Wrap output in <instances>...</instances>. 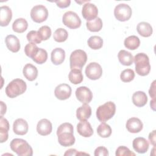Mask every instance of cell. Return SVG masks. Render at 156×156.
<instances>
[{"instance_id":"obj_1","label":"cell","mask_w":156,"mask_h":156,"mask_svg":"<svg viewBox=\"0 0 156 156\" xmlns=\"http://www.w3.org/2000/svg\"><path fill=\"white\" fill-rule=\"evenodd\" d=\"M73 126L68 122L60 124L57 130V135L59 144L64 147L73 145L75 143V138L73 135Z\"/></svg>"},{"instance_id":"obj_2","label":"cell","mask_w":156,"mask_h":156,"mask_svg":"<svg viewBox=\"0 0 156 156\" xmlns=\"http://www.w3.org/2000/svg\"><path fill=\"white\" fill-rule=\"evenodd\" d=\"M26 89L27 85L23 80L21 79H15L7 85L5 91L9 98H15L23 94Z\"/></svg>"},{"instance_id":"obj_3","label":"cell","mask_w":156,"mask_h":156,"mask_svg":"<svg viewBox=\"0 0 156 156\" xmlns=\"http://www.w3.org/2000/svg\"><path fill=\"white\" fill-rule=\"evenodd\" d=\"M10 149L19 156H32L33 150L29 144L21 138L13 139L10 144Z\"/></svg>"},{"instance_id":"obj_4","label":"cell","mask_w":156,"mask_h":156,"mask_svg":"<svg viewBox=\"0 0 156 156\" xmlns=\"http://www.w3.org/2000/svg\"><path fill=\"white\" fill-rule=\"evenodd\" d=\"M136 73L141 76L147 75L151 70L149 58L144 53H138L133 58Z\"/></svg>"},{"instance_id":"obj_5","label":"cell","mask_w":156,"mask_h":156,"mask_svg":"<svg viewBox=\"0 0 156 156\" xmlns=\"http://www.w3.org/2000/svg\"><path fill=\"white\" fill-rule=\"evenodd\" d=\"M116 112V105L114 102L108 101L99 106L96 110V117L101 122H106L111 119Z\"/></svg>"},{"instance_id":"obj_6","label":"cell","mask_w":156,"mask_h":156,"mask_svg":"<svg viewBox=\"0 0 156 156\" xmlns=\"http://www.w3.org/2000/svg\"><path fill=\"white\" fill-rule=\"evenodd\" d=\"M87 60L86 52L82 49H76L71 52L69 57L71 69H79L82 70Z\"/></svg>"},{"instance_id":"obj_7","label":"cell","mask_w":156,"mask_h":156,"mask_svg":"<svg viewBox=\"0 0 156 156\" xmlns=\"http://www.w3.org/2000/svg\"><path fill=\"white\" fill-rule=\"evenodd\" d=\"M62 22L65 26L72 29L79 28L81 25L80 18L76 13L73 11H68L63 14Z\"/></svg>"},{"instance_id":"obj_8","label":"cell","mask_w":156,"mask_h":156,"mask_svg":"<svg viewBox=\"0 0 156 156\" xmlns=\"http://www.w3.org/2000/svg\"><path fill=\"white\" fill-rule=\"evenodd\" d=\"M132 13L131 7L126 4L121 3L117 5L114 9V15L116 20L120 21L129 20Z\"/></svg>"},{"instance_id":"obj_9","label":"cell","mask_w":156,"mask_h":156,"mask_svg":"<svg viewBox=\"0 0 156 156\" xmlns=\"http://www.w3.org/2000/svg\"><path fill=\"white\" fill-rule=\"evenodd\" d=\"M30 16L34 22L42 23L46 21L48 16V9L43 5H37L31 9Z\"/></svg>"},{"instance_id":"obj_10","label":"cell","mask_w":156,"mask_h":156,"mask_svg":"<svg viewBox=\"0 0 156 156\" xmlns=\"http://www.w3.org/2000/svg\"><path fill=\"white\" fill-rule=\"evenodd\" d=\"M87 77L91 80L99 79L102 74L101 66L96 62H91L86 67L85 71Z\"/></svg>"},{"instance_id":"obj_11","label":"cell","mask_w":156,"mask_h":156,"mask_svg":"<svg viewBox=\"0 0 156 156\" xmlns=\"http://www.w3.org/2000/svg\"><path fill=\"white\" fill-rule=\"evenodd\" d=\"M76 96L82 104H88L93 99V93L88 87L81 86L76 89Z\"/></svg>"},{"instance_id":"obj_12","label":"cell","mask_w":156,"mask_h":156,"mask_svg":"<svg viewBox=\"0 0 156 156\" xmlns=\"http://www.w3.org/2000/svg\"><path fill=\"white\" fill-rule=\"evenodd\" d=\"M98 14V7L94 4L87 2L83 4L82 10V15L87 21H91L97 18Z\"/></svg>"},{"instance_id":"obj_13","label":"cell","mask_w":156,"mask_h":156,"mask_svg":"<svg viewBox=\"0 0 156 156\" xmlns=\"http://www.w3.org/2000/svg\"><path fill=\"white\" fill-rule=\"evenodd\" d=\"M72 90L71 87L66 83H62L57 85L54 90L55 97L59 100H66L71 95Z\"/></svg>"},{"instance_id":"obj_14","label":"cell","mask_w":156,"mask_h":156,"mask_svg":"<svg viewBox=\"0 0 156 156\" xmlns=\"http://www.w3.org/2000/svg\"><path fill=\"white\" fill-rule=\"evenodd\" d=\"M126 127L129 132L136 133L140 132L143 129V124L139 118L132 117L127 121Z\"/></svg>"},{"instance_id":"obj_15","label":"cell","mask_w":156,"mask_h":156,"mask_svg":"<svg viewBox=\"0 0 156 156\" xmlns=\"http://www.w3.org/2000/svg\"><path fill=\"white\" fill-rule=\"evenodd\" d=\"M28 129V123L23 118L16 119L13 124V130L16 135H24L27 133Z\"/></svg>"},{"instance_id":"obj_16","label":"cell","mask_w":156,"mask_h":156,"mask_svg":"<svg viewBox=\"0 0 156 156\" xmlns=\"http://www.w3.org/2000/svg\"><path fill=\"white\" fill-rule=\"evenodd\" d=\"M52 130V126L51 121L47 119H41L37 125L38 133L42 136H46L50 134Z\"/></svg>"},{"instance_id":"obj_17","label":"cell","mask_w":156,"mask_h":156,"mask_svg":"<svg viewBox=\"0 0 156 156\" xmlns=\"http://www.w3.org/2000/svg\"><path fill=\"white\" fill-rule=\"evenodd\" d=\"M132 146L133 149L138 153L144 154L149 149V143L143 137H137L133 140Z\"/></svg>"},{"instance_id":"obj_18","label":"cell","mask_w":156,"mask_h":156,"mask_svg":"<svg viewBox=\"0 0 156 156\" xmlns=\"http://www.w3.org/2000/svg\"><path fill=\"white\" fill-rule=\"evenodd\" d=\"M77 132L82 136L87 138L93 134V130L91 124L87 120L80 121L77 125Z\"/></svg>"},{"instance_id":"obj_19","label":"cell","mask_w":156,"mask_h":156,"mask_svg":"<svg viewBox=\"0 0 156 156\" xmlns=\"http://www.w3.org/2000/svg\"><path fill=\"white\" fill-rule=\"evenodd\" d=\"M12 18L11 9L7 5H2L0 8V25L7 26L10 23Z\"/></svg>"},{"instance_id":"obj_20","label":"cell","mask_w":156,"mask_h":156,"mask_svg":"<svg viewBox=\"0 0 156 156\" xmlns=\"http://www.w3.org/2000/svg\"><path fill=\"white\" fill-rule=\"evenodd\" d=\"M5 43L9 50L13 52H17L20 49L19 39L13 35H9L5 37Z\"/></svg>"},{"instance_id":"obj_21","label":"cell","mask_w":156,"mask_h":156,"mask_svg":"<svg viewBox=\"0 0 156 156\" xmlns=\"http://www.w3.org/2000/svg\"><path fill=\"white\" fill-rule=\"evenodd\" d=\"M65 58V52L60 48H56L52 50L51 54V62L55 65L62 64Z\"/></svg>"},{"instance_id":"obj_22","label":"cell","mask_w":156,"mask_h":156,"mask_svg":"<svg viewBox=\"0 0 156 156\" xmlns=\"http://www.w3.org/2000/svg\"><path fill=\"white\" fill-rule=\"evenodd\" d=\"M24 76L29 81H33L37 77L38 69L33 65L30 63L26 64L23 70Z\"/></svg>"},{"instance_id":"obj_23","label":"cell","mask_w":156,"mask_h":156,"mask_svg":"<svg viewBox=\"0 0 156 156\" xmlns=\"http://www.w3.org/2000/svg\"><path fill=\"white\" fill-rule=\"evenodd\" d=\"M91 115V108L88 104H83L76 110V117L80 121L87 120Z\"/></svg>"},{"instance_id":"obj_24","label":"cell","mask_w":156,"mask_h":156,"mask_svg":"<svg viewBox=\"0 0 156 156\" xmlns=\"http://www.w3.org/2000/svg\"><path fill=\"white\" fill-rule=\"evenodd\" d=\"M9 121L2 116H0V142L1 143L6 141L9 137Z\"/></svg>"},{"instance_id":"obj_25","label":"cell","mask_w":156,"mask_h":156,"mask_svg":"<svg viewBox=\"0 0 156 156\" xmlns=\"http://www.w3.org/2000/svg\"><path fill=\"white\" fill-rule=\"evenodd\" d=\"M132 102L133 104L138 107L144 106L147 102L146 94L141 91H136L132 95Z\"/></svg>"},{"instance_id":"obj_26","label":"cell","mask_w":156,"mask_h":156,"mask_svg":"<svg viewBox=\"0 0 156 156\" xmlns=\"http://www.w3.org/2000/svg\"><path fill=\"white\" fill-rule=\"evenodd\" d=\"M136 30L141 36L144 37H150L153 32L151 25L147 22L139 23L136 27Z\"/></svg>"},{"instance_id":"obj_27","label":"cell","mask_w":156,"mask_h":156,"mask_svg":"<svg viewBox=\"0 0 156 156\" xmlns=\"http://www.w3.org/2000/svg\"><path fill=\"white\" fill-rule=\"evenodd\" d=\"M118 58L119 62L125 66H130L133 63V57L132 54L126 50H121L118 52Z\"/></svg>"},{"instance_id":"obj_28","label":"cell","mask_w":156,"mask_h":156,"mask_svg":"<svg viewBox=\"0 0 156 156\" xmlns=\"http://www.w3.org/2000/svg\"><path fill=\"white\" fill-rule=\"evenodd\" d=\"M28 27L27 21L23 18H17L14 21L12 24V29L17 33H23L26 30Z\"/></svg>"},{"instance_id":"obj_29","label":"cell","mask_w":156,"mask_h":156,"mask_svg":"<svg viewBox=\"0 0 156 156\" xmlns=\"http://www.w3.org/2000/svg\"><path fill=\"white\" fill-rule=\"evenodd\" d=\"M69 80L73 84L77 85L81 83L83 79L82 70L79 69H73L68 74Z\"/></svg>"},{"instance_id":"obj_30","label":"cell","mask_w":156,"mask_h":156,"mask_svg":"<svg viewBox=\"0 0 156 156\" xmlns=\"http://www.w3.org/2000/svg\"><path fill=\"white\" fill-rule=\"evenodd\" d=\"M124 44L127 49L135 50L140 46V40L138 37L135 35H131L124 40Z\"/></svg>"},{"instance_id":"obj_31","label":"cell","mask_w":156,"mask_h":156,"mask_svg":"<svg viewBox=\"0 0 156 156\" xmlns=\"http://www.w3.org/2000/svg\"><path fill=\"white\" fill-rule=\"evenodd\" d=\"M86 26L88 30L91 32H99L101 30L102 27V20L100 18L97 17L91 21H87L86 23Z\"/></svg>"},{"instance_id":"obj_32","label":"cell","mask_w":156,"mask_h":156,"mask_svg":"<svg viewBox=\"0 0 156 156\" xmlns=\"http://www.w3.org/2000/svg\"><path fill=\"white\" fill-rule=\"evenodd\" d=\"M88 45L92 49H99L103 46V40L101 37L93 35L88 40Z\"/></svg>"},{"instance_id":"obj_33","label":"cell","mask_w":156,"mask_h":156,"mask_svg":"<svg viewBox=\"0 0 156 156\" xmlns=\"http://www.w3.org/2000/svg\"><path fill=\"white\" fill-rule=\"evenodd\" d=\"M97 133L102 138H108L112 134V129L108 124L102 122L97 128Z\"/></svg>"},{"instance_id":"obj_34","label":"cell","mask_w":156,"mask_h":156,"mask_svg":"<svg viewBox=\"0 0 156 156\" xmlns=\"http://www.w3.org/2000/svg\"><path fill=\"white\" fill-rule=\"evenodd\" d=\"M48 53L46 51L42 48H39L32 59L37 64H43L47 60Z\"/></svg>"},{"instance_id":"obj_35","label":"cell","mask_w":156,"mask_h":156,"mask_svg":"<svg viewBox=\"0 0 156 156\" xmlns=\"http://www.w3.org/2000/svg\"><path fill=\"white\" fill-rule=\"evenodd\" d=\"M68 37V33L63 28H58L54 33L53 38L54 40L58 43H62L66 40Z\"/></svg>"},{"instance_id":"obj_36","label":"cell","mask_w":156,"mask_h":156,"mask_svg":"<svg viewBox=\"0 0 156 156\" xmlns=\"http://www.w3.org/2000/svg\"><path fill=\"white\" fill-rule=\"evenodd\" d=\"M38 34L41 41L47 40L51 37V29L48 26H43L38 30Z\"/></svg>"},{"instance_id":"obj_37","label":"cell","mask_w":156,"mask_h":156,"mask_svg":"<svg viewBox=\"0 0 156 156\" xmlns=\"http://www.w3.org/2000/svg\"><path fill=\"white\" fill-rule=\"evenodd\" d=\"M135 77V73L132 69H126L120 74V79L124 82H129Z\"/></svg>"},{"instance_id":"obj_38","label":"cell","mask_w":156,"mask_h":156,"mask_svg":"<svg viewBox=\"0 0 156 156\" xmlns=\"http://www.w3.org/2000/svg\"><path fill=\"white\" fill-rule=\"evenodd\" d=\"M39 48L34 43H29L27 44L24 48V52L26 55L32 58V57L36 54Z\"/></svg>"},{"instance_id":"obj_39","label":"cell","mask_w":156,"mask_h":156,"mask_svg":"<svg viewBox=\"0 0 156 156\" xmlns=\"http://www.w3.org/2000/svg\"><path fill=\"white\" fill-rule=\"evenodd\" d=\"M26 38L30 43L39 44L41 42V40L40 39L38 35V31H36V30H31L27 34Z\"/></svg>"},{"instance_id":"obj_40","label":"cell","mask_w":156,"mask_h":156,"mask_svg":"<svg viewBox=\"0 0 156 156\" xmlns=\"http://www.w3.org/2000/svg\"><path fill=\"white\" fill-rule=\"evenodd\" d=\"M115 155L116 156H135V154L132 152L128 147L124 146H121L117 148Z\"/></svg>"},{"instance_id":"obj_41","label":"cell","mask_w":156,"mask_h":156,"mask_svg":"<svg viewBox=\"0 0 156 156\" xmlns=\"http://www.w3.org/2000/svg\"><path fill=\"white\" fill-rule=\"evenodd\" d=\"M95 156H108V151L107 149L104 146H99L94 151Z\"/></svg>"},{"instance_id":"obj_42","label":"cell","mask_w":156,"mask_h":156,"mask_svg":"<svg viewBox=\"0 0 156 156\" xmlns=\"http://www.w3.org/2000/svg\"><path fill=\"white\" fill-rule=\"evenodd\" d=\"M54 2L56 3L57 5L62 9L63 8H66L69 6L70 4H71V1L70 0H63V1H54Z\"/></svg>"},{"instance_id":"obj_43","label":"cell","mask_w":156,"mask_h":156,"mask_svg":"<svg viewBox=\"0 0 156 156\" xmlns=\"http://www.w3.org/2000/svg\"><path fill=\"white\" fill-rule=\"evenodd\" d=\"M81 154H85V155H89L87 153L84 152H80L77 151L75 149H69L66 151V152L64 154V155H81Z\"/></svg>"},{"instance_id":"obj_44","label":"cell","mask_w":156,"mask_h":156,"mask_svg":"<svg viewBox=\"0 0 156 156\" xmlns=\"http://www.w3.org/2000/svg\"><path fill=\"white\" fill-rule=\"evenodd\" d=\"M149 93L150 96L152 98L153 100H155V80H154L152 83L151 85L150 89L149 90Z\"/></svg>"},{"instance_id":"obj_45","label":"cell","mask_w":156,"mask_h":156,"mask_svg":"<svg viewBox=\"0 0 156 156\" xmlns=\"http://www.w3.org/2000/svg\"><path fill=\"white\" fill-rule=\"evenodd\" d=\"M149 140L150 141V143L155 146V130H154L152 132H151L148 136Z\"/></svg>"},{"instance_id":"obj_46","label":"cell","mask_w":156,"mask_h":156,"mask_svg":"<svg viewBox=\"0 0 156 156\" xmlns=\"http://www.w3.org/2000/svg\"><path fill=\"white\" fill-rule=\"evenodd\" d=\"M0 102H1V116H2L5 113L7 107H6V105L2 101H1Z\"/></svg>"}]
</instances>
